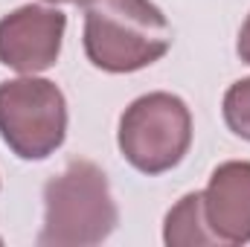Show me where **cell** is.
<instances>
[{"mask_svg":"<svg viewBox=\"0 0 250 247\" xmlns=\"http://www.w3.org/2000/svg\"><path fill=\"white\" fill-rule=\"evenodd\" d=\"M172 47V29L151 0H87L84 53L105 73H134L160 62Z\"/></svg>","mask_w":250,"mask_h":247,"instance_id":"obj_1","label":"cell"},{"mask_svg":"<svg viewBox=\"0 0 250 247\" xmlns=\"http://www.w3.org/2000/svg\"><path fill=\"white\" fill-rule=\"evenodd\" d=\"M120 224V209L105 172L93 160H73L44 186L41 247L102 245Z\"/></svg>","mask_w":250,"mask_h":247,"instance_id":"obj_2","label":"cell"},{"mask_svg":"<svg viewBox=\"0 0 250 247\" xmlns=\"http://www.w3.org/2000/svg\"><path fill=\"white\" fill-rule=\"evenodd\" d=\"M117 145L143 175H163L175 169L192 145L189 105L166 90L137 96L120 117Z\"/></svg>","mask_w":250,"mask_h":247,"instance_id":"obj_3","label":"cell"},{"mask_svg":"<svg viewBox=\"0 0 250 247\" xmlns=\"http://www.w3.org/2000/svg\"><path fill=\"white\" fill-rule=\"evenodd\" d=\"M0 137L21 160H47L67 137V99L50 79L0 82Z\"/></svg>","mask_w":250,"mask_h":247,"instance_id":"obj_4","label":"cell"},{"mask_svg":"<svg viewBox=\"0 0 250 247\" xmlns=\"http://www.w3.org/2000/svg\"><path fill=\"white\" fill-rule=\"evenodd\" d=\"M67 15L50 6H18L0 18V64L35 76L62 56Z\"/></svg>","mask_w":250,"mask_h":247,"instance_id":"obj_5","label":"cell"},{"mask_svg":"<svg viewBox=\"0 0 250 247\" xmlns=\"http://www.w3.org/2000/svg\"><path fill=\"white\" fill-rule=\"evenodd\" d=\"M204 195V215L218 245L250 242V160H227L212 175Z\"/></svg>","mask_w":250,"mask_h":247,"instance_id":"obj_6","label":"cell"},{"mask_svg":"<svg viewBox=\"0 0 250 247\" xmlns=\"http://www.w3.org/2000/svg\"><path fill=\"white\" fill-rule=\"evenodd\" d=\"M163 242L169 247H209L218 245L215 233L207 224L204 215V195L201 192H189L184 195L163 221Z\"/></svg>","mask_w":250,"mask_h":247,"instance_id":"obj_7","label":"cell"},{"mask_svg":"<svg viewBox=\"0 0 250 247\" xmlns=\"http://www.w3.org/2000/svg\"><path fill=\"white\" fill-rule=\"evenodd\" d=\"M221 111H224L227 128H230L236 137L250 140V76L233 82V84L227 87L224 102H221Z\"/></svg>","mask_w":250,"mask_h":247,"instance_id":"obj_8","label":"cell"},{"mask_svg":"<svg viewBox=\"0 0 250 247\" xmlns=\"http://www.w3.org/2000/svg\"><path fill=\"white\" fill-rule=\"evenodd\" d=\"M236 53L245 64H250V15L245 18L242 29H239V41H236Z\"/></svg>","mask_w":250,"mask_h":247,"instance_id":"obj_9","label":"cell"},{"mask_svg":"<svg viewBox=\"0 0 250 247\" xmlns=\"http://www.w3.org/2000/svg\"><path fill=\"white\" fill-rule=\"evenodd\" d=\"M47 3H76V6H84L87 0H47Z\"/></svg>","mask_w":250,"mask_h":247,"instance_id":"obj_10","label":"cell"}]
</instances>
